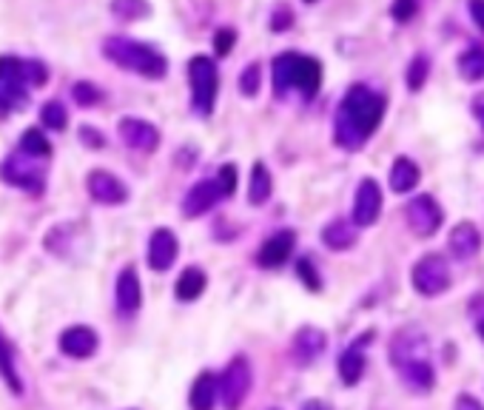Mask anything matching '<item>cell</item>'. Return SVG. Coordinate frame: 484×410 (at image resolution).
<instances>
[{
	"mask_svg": "<svg viewBox=\"0 0 484 410\" xmlns=\"http://www.w3.org/2000/svg\"><path fill=\"white\" fill-rule=\"evenodd\" d=\"M382 115H385L382 95L368 89V85H351L340 103V112H336L333 125L336 145H342L345 151H360L379 128V123H382Z\"/></svg>",
	"mask_w": 484,
	"mask_h": 410,
	"instance_id": "obj_1",
	"label": "cell"
},
{
	"mask_svg": "<svg viewBox=\"0 0 484 410\" xmlns=\"http://www.w3.org/2000/svg\"><path fill=\"white\" fill-rule=\"evenodd\" d=\"M390 362L410 391L416 394H430L436 385V371L428 351V336L416 328L399 331L390 342Z\"/></svg>",
	"mask_w": 484,
	"mask_h": 410,
	"instance_id": "obj_2",
	"label": "cell"
},
{
	"mask_svg": "<svg viewBox=\"0 0 484 410\" xmlns=\"http://www.w3.org/2000/svg\"><path fill=\"white\" fill-rule=\"evenodd\" d=\"M322 83V66L317 57L285 52L273 57V92L285 97L288 92H300L305 100L317 97Z\"/></svg>",
	"mask_w": 484,
	"mask_h": 410,
	"instance_id": "obj_3",
	"label": "cell"
},
{
	"mask_svg": "<svg viewBox=\"0 0 484 410\" xmlns=\"http://www.w3.org/2000/svg\"><path fill=\"white\" fill-rule=\"evenodd\" d=\"M103 55H106V60H112L114 66L132 75H140V77H149V80H160L168 72V60L163 52L132 37H106Z\"/></svg>",
	"mask_w": 484,
	"mask_h": 410,
	"instance_id": "obj_4",
	"label": "cell"
},
{
	"mask_svg": "<svg viewBox=\"0 0 484 410\" xmlns=\"http://www.w3.org/2000/svg\"><path fill=\"white\" fill-rule=\"evenodd\" d=\"M188 80H192L194 112L208 117L214 112L217 92H220V72L214 66V60H208L205 55H197V57L188 60Z\"/></svg>",
	"mask_w": 484,
	"mask_h": 410,
	"instance_id": "obj_5",
	"label": "cell"
},
{
	"mask_svg": "<svg viewBox=\"0 0 484 410\" xmlns=\"http://www.w3.org/2000/svg\"><path fill=\"white\" fill-rule=\"evenodd\" d=\"M29 75L26 63L17 57H0V115H9L29 100Z\"/></svg>",
	"mask_w": 484,
	"mask_h": 410,
	"instance_id": "obj_6",
	"label": "cell"
},
{
	"mask_svg": "<svg viewBox=\"0 0 484 410\" xmlns=\"http://www.w3.org/2000/svg\"><path fill=\"white\" fill-rule=\"evenodd\" d=\"M0 177L15 188L40 194L44 191V180H46V160L32 157V155H26V151H17V155L6 157L4 165H0Z\"/></svg>",
	"mask_w": 484,
	"mask_h": 410,
	"instance_id": "obj_7",
	"label": "cell"
},
{
	"mask_svg": "<svg viewBox=\"0 0 484 410\" xmlns=\"http://www.w3.org/2000/svg\"><path fill=\"white\" fill-rule=\"evenodd\" d=\"M251 365L245 356H234L228 362V368L222 371V376L217 379V396L222 399L225 410H240L242 402L251 394Z\"/></svg>",
	"mask_w": 484,
	"mask_h": 410,
	"instance_id": "obj_8",
	"label": "cell"
},
{
	"mask_svg": "<svg viewBox=\"0 0 484 410\" xmlns=\"http://www.w3.org/2000/svg\"><path fill=\"white\" fill-rule=\"evenodd\" d=\"M413 288L422 294V296H439L441 291H448L450 285V271L445 256L439 254H428L422 256L416 265H413Z\"/></svg>",
	"mask_w": 484,
	"mask_h": 410,
	"instance_id": "obj_9",
	"label": "cell"
},
{
	"mask_svg": "<svg viewBox=\"0 0 484 410\" xmlns=\"http://www.w3.org/2000/svg\"><path fill=\"white\" fill-rule=\"evenodd\" d=\"M405 217H408V225L416 236H433L441 225V208L430 194H419L416 200L408 203Z\"/></svg>",
	"mask_w": 484,
	"mask_h": 410,
	"instance_id": "obj_10",
	"label": "cell"
},
{
	"mask_svg": "<svg viewBox=\"0 0 484 410\" xmlns=\"http://www.w3.org/2000/svg\"><path fill=\"white\" fill-rule=\"evenodd\" d=\"M86 191L100 205H123L125 200H129V188H125V183L120 177H114L112 171H103V168L89 171Z\"/></svg>",
	"mask_w": 484,
	"mask_h": 410,
	"instance_id": "obj_11",
	"label": "cell"
},
{
	"mask_svg": "<svg viewBox=\"0 0 484 410\" xmlns=\"http://www.w3.org/2000/svg\"><path fill=\"white\" fill-rule=\"evenodd\" d=\"M379 211H382V191H379L376 180H362L353 197V225L356 228L373 225L379 220Z\"/></svg>",
	"mask_w": 484,
	"mask_h": 410,
	"instance_id": "obj_12",
	"label": "cell"
},
{
	"mask_svg": "<svg viewBox=\"0 0 484 410\" xmlns=\"http://www.w3.org/2000/svg\"><path fill=\"white\" fill-rule=\"evenodd\" d=\"M120 137L129 148L140 151V155H152V151L160 145V132L149 120H140V117L120 120Z\"/></svg>",
	"mask_w": 484,
	"mask_h": 410,
	"instance_id": "obj_13",
	"label": "cell"
},
{
	"mask_svg": "<svg viewBox=\"0 0 484 410\" xmlns=\"http://www.w3.org/2000/svg\"><path fill=\"white\" fill-rule=\"evenodd\" d=\"M220 200H222V191H220L217 180H200V183L192 185V191L185 194V200H183V217L197 220V217H202V214L212 211Z\"/></svg>",
	"mask_w": 484,
	"mask_h": 410,
	"instance_id": "obj_14",
	"label": "cell"
},
{
	"mask_svg": "<svg viewBox=\"0 0 484 410\" xmlns=\"http://www.w3.org/2000/svg\"><path fill=\"white\" fill-rule=\"evenodd\" d=\"M177 254H180V243H177L174 231L157 228L152 234V240H149V265H152V271H160V274L168 271L177 263Z\"/></svg>",
	"mask_w": 484,
	"mask_h": 410,
	"instance_id": "obj_15",
	"label": "cell"
},
{
	"mask_svg": "<svg viewBox=\"0 0 484 410\" xmlns=\"http://www.w3.org/2000/svg\"><path fill=\"white\" fill-rule=\"evenodd\" d=\"M293 243H297V234L293 231H277L273 236L262 243V248L257 251V263L260 268H280L288 263V256L293 251Z\"/></svg>",
	"mask_w": 484,
	"mask_h": 410,
	"instance_id": "obj_16",
	"label": "cell"
},
{
	"mask_svg": "<svg viewBox=\"0 0 484 410\" xmlns=\"http://www.w3.org/2000/svg\"><path fill=\"white\" fill-rule=\"evenodd\" d=\"M60 351L72 359H89L97 351V334L86 325H72L60 334Z\"/></svg>",
	"mask_w": 484,
	"mask_h": 410,
	"instance_id": "obj_17",
	"label": "cell"
},
{
	"mask_svg": "<svg viewBox=\"0 0 484 410\" xmlns=\"http://www.w3.org/2000/svg\"><path fill=\"white\" fill-rule=\"evenodd\" d=\"M370 336H373L370 331L362 334L360 339H353L348 348L342 351V356H340V376H342L345 385H356V382L362 379L365 365H368V359H365V345H368Z\"/></svg>",
	"mask_w": 484,
	"mask_h": 410,
	"instance_id": "obj_18",
	"label": "cell"
},
{
	"mask_svg": "<svg viewBox=\"0 0 484 410\" xmlns=\"http://www.w3.org/2000/svg\"><path fill=\"white\" fill-rule=\"evenodd\" d=\"M325 345H328V336L320 328H302V331H297V336H293L291 354L302 368H308L311 362H317L322 356Z\"/></svg>",
	"mask_w": 484,
	"mask_h": 410,
	"instance_id": "obj_19",
	"label": "cell"
},
{
	"mask_svg": "<svg viewBox=\"0 0 484 410\" xmlns=\"http://www.w3.org/2000/svg\"><path fill=\"white\" fill-rule=\"evenodd\" d=\"M114 299H117V308L123 314H134L143 305V285L137 279L134 268H123V274L117 276V285H114Z\"/></svg>",
	"mask_w": 484,
	"mask_h": 410,
	"instance_id": "obj_20",
	"label": "cell"
},
{
	"mask_svg": "<svg viewBox=\"0 0 484 410\" xmlns=\"http://www.w3.org/2000/svg\"><path fill=\"white\" fill-rule=\"evenodd\" d=\"M479 248H481V236L473 223H459L450 231V254L456 260H470V256L479 254Z\"/></svg>",
	"mask_w": 484,
	"mask_h": 410,
	"instance_id": "obj_21",
	"label": "cell"
},
{
	"mask_svg": "<svg viewBox=\"0 0 484 410\" xmlns=\"http://www.w3.org/2000/svg\"><path fill=\"white\" fill-rule=\"evenodd\" d=\"M217 402V376L214 374H200L192 385V394H188V405L192 410H212Z\"/></svg>",
	"mask_w": 484,
	"mask_h": 410,
	"instance_id": "obj_22",
	"label": "cell"
},
{
	"mask_svg": "<svg viewBox=\"0 0 484 410\" xmlns=\"http://www.w3.org/2000/svg\"><path fill=\"white\" fill-rule=\"evenodd\" d=\"M419 177H422V175H419V165L410 157H399L393 163V168H390V188L396 194H408V191L416 188Z\"/></svg>",
	"mask_w": 484,
	"mask_h": 410,
	"instance_id": "obj_23",
	"label": "cell"
},
{
	"mask_svg": "<svg viewBox=\"0 0 484 410\" xmlns=\"http://www.w3.org/2000/svg\"><path fill=\"white\" fill-rule=\"evenodd\" d=\"M322 243L333 251H348L356 243V225L348 220H333L322 231Z\"/></svg>",
	"mask_w": 484,
	"mask_h": 410,
	"instance_id": "obj_24",
	"label": "cell"
},
{
	"mask_svg": "<svg viewBox=\"0 0 484 410\" xmlns=\"http://www.w3.org/2000/svg\"><path fill=\"white\" fill-rule=\"evenodd\" d=\"M271 171L265 168V163H254L251 168V183H248V200L251 205H265L271 200Z\"/></svg>",
	"mask_w": 484,
	"mask_h": 410,
	"instance_id": "obj_25",
	"label": "cell"
},
{
	"mask_svg": "<svg viewBox=\"0 0 484 410\" xmlns=\"http://www.w3.org/2000/svg\"><path fill=\"white\" fill-rule=\"evenodd\" d=\"M205 285H208V279H205V274L200 268H185L180 274V279H177L174 291H177L180 302H194L197 296H202Z\"/></svg>",
	"mask_w": 484,
	"mask_h": 410,
	"instance_id": "obj_26",
	"label": "cell"
},
{
	"mask_svg": "<svg viewBox=\"0 0 484 410\" xmlns=\"http://www.w3.org/2000/svg\"><path fill=\"white\" fill-rule=\"evenodd\" d=\"M0 376H4V382L9 385V391L15 396L24 394V379H20V371H17V365H15L12 348H9V342L4 336H0Z\"/></svg>",
	"mask_w": 484,
	"mask_h": 410,
	"instance_id": "obj_27",
	"label": "cell"
},
{
	"mask_svg": "<svg viewBox=\"0 0 484 410\" xmlns=\"http://www.w3.org/2000/svg\"><path fill=\"white\" fill-rule=\"evenodd\" d=\"M459 72L465 80L476 83V80H484V46H470L468 52H461L459 57Z\"/></svg>",
	"mask_w": 484,
	"mask_h": 410,
	"instance_id": "obj_28",
	"label": "cell"
},
{
	"mask_svg": "<svg viewBox=\"0 0 484 410\" xmlns=\"http://www.w3.org/2000/svg\"><path fill=\"white\" fill-rule=\"evenodd\" d=\"M112 15L120 20H140L152 15V6L149 0H112Z\"/></svg>",
	"mask_w": 484,
	"mask_h": 410,
	"instance_id": "obj_29",
	"label": "cell"
},
{
	"mask_svg": "<svg viewBox=\"0 0 484 410\" xmlns=\"http://www.w3.org/2000/svg\"><path fill=\"white\" fill-rule=\"evenodd\" d=\"M20 151L46 160V157H52V143H49V137H44V132L29 128V132H24V137H20Z\"/></svg>",
	"mask_w": 484,
	"mask_h": 410,
	"instance_id": "obj_30",
	"label": "cell"
},
{
	"mask_svg": "<svg viewBox=\"0 0 484 410\" xmlns=\"http://www.w3.org/2000/svg\"><path fill=\"white\" fill-rule=\"evenodd\" d=\"M40 120L49 128V132H63L69 123V115H66V105L57 103V100H49L44 109H40Z\"/></svg>",
	"mask_w": 484,
	"mask_h": 410,
	"instance_id": "obj_31",
	"label": "cell"
},
{
	"mask_svg": "<svg viewBox=\"0 0 484 410\" xmlns=\"http://www.w3.org/2000/svg\"><path fill=\"white\" fill-rule=\"evenodd\" d=\"M72 97L77 105H83V109H89V105H97L103 100L100 89L94 83H74V89H72Z\"/></svg>",
	"mask_w": 484,
	"mask_h": 410,
	"instance_id": "obj_32",
	"label": "cell"
},
{
	"mask_svg": "<svg viewBox=\"0 0 484 410\" xmlns=\"http://www.w3.org/2000/svg\"><path fill=\"white\" fill-rule=\"evenodd\" d=\"M428 57L425 55H419V57H413V63H410V69H408V85L413 92H419L425 85V80H428Z\"/></svg>",
	"mask_w": 484,
	"mask_h": 410,
	"instance_id": "obj_33",
	"label": "cell"
},
{
	"mask_svg": "<svg viewBox=\"0 0 484 410\" xmlns=\"http://www.w3.org/2000/svg\"><path fill=\"white\" fill-rule=\"evenodd\" d=\"M260 66L257 63H251V66H245V72H242V77H240V92L245 95V97H251V95H257L260 92Z\"/></svg>",
	"mask_w": 484,
	"mask_h": 410,
	"instance_id": "obj_34",
	"label": "cell"
},
{
	"mask_svg": "<svg viewBox=\"0 0 484 410\" xmlns=\"http://www.w3.org/2000/svg\"><path fill=\"white\" fill-rule=\"evenodd\" d=\"M217 185H220V191H222V197H231V194L237 191V168L231 165V163H225V165H220V175H217Z\"/></svg>",
	"mask_w": 484,
	"mask_h": 410,
	"instance_id": "obj_35",
	"label": "cell"
},
{
	"mask_svg": "<svg viewBox=\"0 0 484 410\" xmlns=\"http://www.w3.org/2000/svg\"><path fill=\"white\" fill-rule=\"evenodd\" d=\"M297 274H300V279H302V283H305L311 291H320V288H322V279L317 276V268H313L311 260H300Z\"/></svg>",
	"mask_w": 484,
	"mask_h": 410,
	"instance_id": "obj_36",
	"label": "cell"
},
{
	"mask_svg": "<svg viewBox=\"0 0 484 410\" xmlns=\"http://www.w3.org/2000/svg\"><path fill=\"white\" fill-rule=\"evenodd\" d=\"M416 9H419L416 0H393L390 15H393V20H399V24H408V20L416 15Z\"/></svg>",
	"mask_w": 484,
	"mask_h": 410,
	"instance_id": "obj_37",
	"label": "cell"
},
{
	"mask_svg": "<svg viewBox=\"0 0 484 410\" xmlns=\"http://www.w3.org/2000/svg\"><path fill=\"white\" fill-rule=\"evenodd\" d=\"M234 40H237L234 29H220V32L214 35V49H217V55H220V57L231 55V49H234Z\"/></svg>",
	"mask_w": 484,
	"mask_h": 410,
	"instance_id": "obj_38",
	"label": "cell"
},
{
	"mask_svg": "<svg viewBox=\"0 0 484 410\" xmlns=\"http://www.w3.org/2000/svg\"><path fill=\"white\" fill-rule=\"evenodd\" d=\"M80 140H83V145H89V148H103V145H106L103 135L97 132V128H92V125H80Z\"/></svg>",
	"mask_w": 484,
	"mask_h": 410,
	"instance_id": "obj_39",
	"label": "cell"
},
{
	"mask_svg": "<svg viewBox=\"0 0 484 410\" xmlns=\"http://www.w3.org/2000/svg\"><path fill=\"white\" fill-rule=\"evenodd\" d=\"M291 20H293L291 9H288V6H280L277 12H273V17H271V29H273V32H285V29L291 26Z\"/></svg>",
	"mask_w": 484,
	"mask_h": 410,
	"instance_id": "obj_40",
	"label": "cell"
},
{
	"mask_svg": "<svg viewBox=\"0 0 484 410\" xmlns=\"http://www.w3.org/2000/svg\"><path fill=\"white\" fill-rule=\"evenodd\" d=\"M470 15H473V24L484 32V0H470Z\"/></svg>",
	"mask_w": 484,
	"mask_h": 410,
	"instance_id": "obj_41",
	"label": "cell"
},
{
	"mask_svg": "<svg viewBox=\"0 0 484 410\" xmlns=\"http://www.w3.org/2000/svg\"><path fill=\"white\" fill-rule=\"evenodd\" d=\"M456 410H484L473 396H468V394H461L459 399H456Z\"/></svg>",
	"mask_w": 484,
	"mask_h": 410,
	"instance_id": "obj_42",
	"label": "cell"
},
{
	"mask_svg": "<svg viewBox=\"0 0 484 410\" xmlns=\"http://www.w3.org/2000/svg\"><path fill=\"white\" fill-rule=\"evenodd\" d=\"M473 115H476V120H479V125H481V132H484V92L476 95V100H473Z\"/></svg>",
	"mask_w": 484,
	"mask_h": 410,
	"instance_id": "obj_43",
	"label": "cell"
},
{
	"mask_svg": "<svg viewBox=\"0 0 484 410\" xmlns=\"http://www.w3.org/2000/svg\"><path fill=\"white\" fill-rule=\"evenodd\" d=\"M302 410H328L320 399H311V402H305V407Z\"/></svg>",
	"mask_w": 484,
	"mask_h": 410,
	"instance_id": "obj_44",
	"label": "cell"
},
{
	"mask_svg": "<svg viewBox=\"0 0 484 410\" xmlns=\"http://www.w3.org/2000/svg\"><path fill=\"white\" fill-rule=\"evenodd\" d=\"M479 334H481V339H484V319L479 322Z\"/></svg>",
	"mask_w": 484,
	"mask_h": 410,
	"instance_id": "obj_45",
	"label": "cell"
},
{
	"mask_svg": "<svg viewBox=\"0 0 484 410\" xmlns=\"http://www.w3.org/2000/svg\"><path fill=\"white\" fill-rule=\"evenodd\" d=\"M305 4H317V0H305Z\"/></svg>",
	"mask_w": 484,
	"mask_h": 410,
	"instance_id": "obj_46",
	"label": "cell"
}]
</instances>
